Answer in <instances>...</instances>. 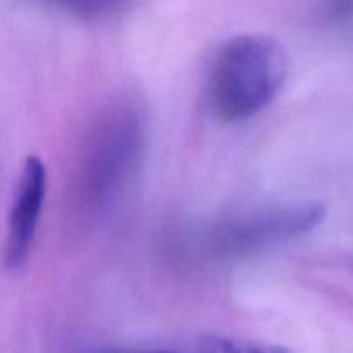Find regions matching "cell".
Returning <instances> with one entry per match:
<instances>
[{
  "mask_svg": "<svg viewBox=\"0 0 353 353\" xmlns=\"http://www.w3.org/2000/svg\"><path fill=\"white\" fill-rule=\"evenodd\" d=\"M45 196H47V169L40 157L31 155L24 161L21 169L9 212L6 254H3L9 268H21L26 262L40 223Z\"/></svg>",
  "mask_w": 353,
  "mask_h": 353,
  "instance_id": "277c9868",
  "label": "cell"
},
{
  "mask_svg": "<svg viewBox=\"0 0 353 353\" xmlns=\"http://www.w3.org/2000/svg\"><path fill=\"white\" fill-rule=\"evenodd\" d=\"M326 217L319 202L262 207L233 216L210 233V248L219 257H248L316 230Z\"/></svg>",
  "mask_w": 353,
  "mask_h": 353,
  "instance_id": "7a4b0ae2",
  "label": "cell"
},
{
  "mask_svg": "<svg viewBox=\"0 0 353 353\" xmlns=\"http://www.w3.org/2000/svg\"><path fill=\"white\" fill-rule=\"evenodd\" d=\"M288 55L274 38L247 33L217 52L209 76V100L224 123H238L264 110L283 90Z\"/></svg>",
  "mask_w": 353,
  "mask_h": 353,
  "instance_id": "6da1fadb",
  "label": "cell"
},
{
  "mask_svg": "<svg viewBox=\"0 0 353 353\" xmlns=\"http://www.w3.org/2000/svg\"><path fill=\"white\" fill-rule=\"evenodd\" d=\"M107 353H174V352H107Z\"/></svg>",
  "mask_w": 353,
  "mask_h": 353,
  "instance_id": "52a82bcc",
  "label": "cell"
},
{
  "mask_svg": "<svg viewBox=\"0 0 353 353\" xmlns=\"http://www.w3.org/2000/svg\"><path fill=\"white\" fill-rule=\"evenodd\" d=\"M202 353H292L281 345L262 343V341L236 340V338L210 336L202 341Z\"/></svg>",
  "mask_w": 353,
  "mask_h": 353,
  "instance_id": "8992f818",
  "label": "cell"
},
{
  "mask_svg": "<svg viewBox=\"0 0 353 353\" xmlns=\"http://www.w3.org/2000/svg\"><path fill=\"white\" fill-rule=\"evenodd\" d=\"M140 147V123L133 114H116L100 128L83 179L85 193L92 202L109 200L137 161Z\"/></svg>",
  "mask_w": 353,
  "mask_h": 353,
  "instance_id": "3957f363",
  "label": "cell"
},
{
  "mask_svg": "<svg viewBox=\"0 0 353 353\" xmlns=\"http://www.w3.org/2000/svg\"><path fill=\"white\" fill-rule=\"evenodd\" d=\"M54 9L64 10L85 19H99L117 14L131 3V0H37Z\"/></svg>",
  "mask_w": 353,
  "mask_h": 353,
  "instance_id": "5b68a950",
  "label": "cell"
}]
</instances>
